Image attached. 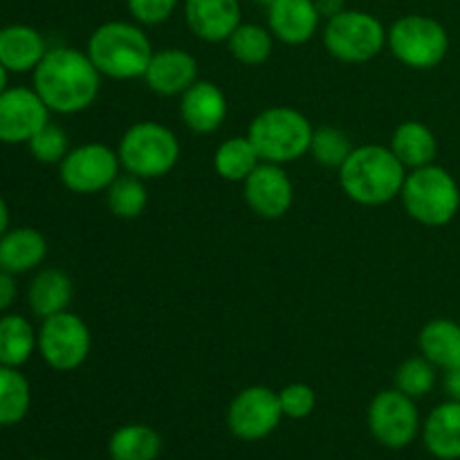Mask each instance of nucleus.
Listing matches in <instances>:
<instances>
[{
    "label": "nucleus",
    "mask_w": 460,
    "mask_h": 460,
    "mask_svg": "<svg viewBox=\"0 0 460 460\" xmlns=\"http://www.w3.org/2000/svg\"><path fill=\"white\" fill-rule=\"evenodd\" d=\"M31 88L39 93L49 112L76 115L97 102L102 75L90 61L88 52L58 45L48 49L39 67L31 72Z\"/></svg>",
    "instance_id": "1"
},
{
    "label": "nucleus",
    "mask_w": 460,
    "mask_h": 460,
    "mask_svg": "<svg viewBox=\"0 0 460 460\" xmlns=\"http://www.w3.org/2000/svg\"><path fill=\"white\" fill-rule=\"evenodd\" d=\"M407 173L409 171L389 146L364 144L353 148L340 166V184L358 205L382 207L400 196Z\"/></svg>",
    "instance_id": "2"
},
{
    "label": "nucleus",
    "mask_w": 460,
    "mask_h": 460,
    "mask_svg": "<svg viewBox=\"0 0 460 460\" xmlns=\"http://www.w3.org/2000/svg\"><path fill=\"white\" fill-rule=\"evenodd\" d=\"M88 57L99 75L115 81L144 79L153 45L139 22L108 21L88 39Z\"/></svg>",
    "instance_id": "3"
},
{
    "label": "nucleus",
    "mask_w": 460,
    "mask_h": 460,
    "mask_svg": "<svg viewBox=\"0 0 460 460\" xmlns=\"http://www.w3.org/2000/svg\"><path fill=\"white\" fill-rule=\"evenodd\" d=\"M313 133V124L304 112L296 108L272 106L254 117L247 137L254 144L261 162L286 166L310 153Z\"/></svg>",
    "instance_id": "4"
},
{
    "label": "nucleus",
    "mask_w": 460,
    "mask_h": 460,
    "mask_svg": "<svg viewBox=\"0 0 460 460\" xmlns=\"http://www.w3.org/2000/svg\"><path fill=\"white\" fill-rule=\"evenodd\" d=\"M404 211L425 227H445L460 209V189L454 175L438 164H427L407 173L400 191Z\"/></svg>",
    "instance_id": "5"
},
{
    "label": "nucleus",
    "mask_w": 460,
    "mask_h": 460,
    "mask_svg": "<svg viewBox=\"0 0 460 460\" xmlns=\"http://www.w3.org/2000/svg\"><path fill=\"white\" fill-rule=\"evenodd\" d=\"M117 155L121 169L135 178H164L178 166L180 142L173 130L160 121H137L121 135Z\"/></svg>",
    "instance_id": "6"
},
{
    "label": "nucleus",
    "mask_w": 460,
    "mask_h": 460,
    "mask_svg": "<svg viewBox=\"0 0 460 460\" xmlns=\"http://www.w3.org/2000/svg\"><path fill=\"white\" fill-rule=\"evenodd\" d=\"M386 45L402 66L411 70H431L447 57L449 34L436 18L407 13L386 30Z\"/></svg>",
    "instance_id": "7"
},
{
    "label": "nucleus",
    "mask_w": 460,
    "mask_h": 460,
    "mask_svg": "<svg viewBox=\"0 0 460 460\" xmlns=\"http://www.w3.org/2000/svg\"><path fill=\"white\" fill-rule=\"evenodd\" d=\"M328 54L341 63H368L386 48V30L373 13L344 9L323 27Z\"/></svg>",
    "instance_id": "8"
},
{
    "label": "nucleus",
    "mask_w": 460,
    "mask_h": 460,
    "mask_svg": "<svg viewBox=\"0 0 460 460\" xmlns=\"http://www.w3.org/2000/svg\"><path fill=\"white\" fill-rule=\"evenodd\" d=\"M93 349L90 328L79 314L63 310L48 319H40L39 355L49 368L70 373L84 367Z\"/></svg>",
    "instance_id": "9"
},
{
    "label": "nucleus",
    "mask_w": 460,
    "mask_h": 460,
    "mask_svg": "<svg viewBox=\"0 0 460 460\" xmlns=\"http://www.w3.org/2000/svg\"><path fill=\"white\" fill-rule=\"evenodd\" d=\"M121 162L117 151L99 142L81 144L70 148L58 164V178L63 187L79 196L102 193L119 178Z\"/></svg>",
    "instance_id": "10"
},
{
    "label": "nucleus",
    "mask_w": 460,
    "mask_h": 460,
    "mask_svg": "<svg viewBox=\"0 0 460 460\" xmlns=\"http://www.w3.org/2000/svg\"><path fill=\"white\" fill-rule=\"evenodd\" d=\"M367 422L373 438L389 449L409 447L420 431L416 402L398 389L380 391L371 400Z\"/></svg>",
    "instance_id": "11"
},
{
    "label": "nucleus",
    "mask_w": 460,
    "mask_h": 460,
    "mask_svg": "<svg viewBox=\"0 0 460 460\" xmlns=\"http://www.w3.org/2000/svg\"><path fill=\"white\" fill-rule=\"evenodd\" d=\"M283 409L277 391L268 386H247L232 400L227 411L229 431L238 440L256 443L263 440L281 425Z\"/></svg>",
    "instance_id": "12"
},
{
    "label": "nucleus",
    "mask_w": 460,
    "mask_h": 460,
    "mask_svg": "<svg viewBox=\"0 0 460 460\" xmlns=\"http://www.w3.org/2000/svg\"><path fill=\"white\" fill-rule=\"evenodd\" d=\"M45 124H49V108L34 88L9 85L0 94V144H27Z\"/></svg>",
    "instance_id": "13"
},
{
    "label": "nucleus",
    "mask_w": 460,
    "mask_h": 460,
    "mask_svg": "<svg viewBox=\"0 0 460 460\" xmlns=\"http://www.w3.org/2000/svg\"><path fill=\"white\" fill-rule=\"evenodd\" d=\"M243 198L256 216L279 220L290 211L295 202V187L281 164L261 162L243 182Z\"/></svg>",
    "instance_id": "14"
},
{
    "label": "nucleus",
    "mask_w": 460,
    "mask_h": 460,
    "mask_svg": "<svg viewBox=\"0 0 460 460\" xmlns=\"http://www.w3.org/2000/svg\"><path fill=\"white\" fill-rule=\"evenodd\" d=\"M189 31L205 43H223L243 22L238 0H184Z\"/></svg>",
    "instance_id": "15"
},
{
    "label": "nucleus",
    "mask_w": 460,
    "mask_h": 460,
    "mask_svg": "<svg viewBox=\"0 0 460 460\" xmlns=\"http://www.w3.org/2000/svg\"><path fill=\"white\" fill-rule=\"evenodd\" d=\"M148 90L160 97H178L198 81V61L191 52L180 48H166L153 52L151 63L144 72Z\"/></svg>",
    "instance_id": "16"
},
{
    "label": "nucleus",
    "mask_w": 460,
    "mask_h": 460,
    "mask_svg": "<svg viewBox=\"0 0 460 460\" xmlns=\"http://www.w3.org/2000/svg\"><path fill=\"white\" fill-rule=\"evenodd\" d=\"M229 115V103L223 90L211 81L198 79L187 93L180 94V117L196 135L216 133Z\"/></svg>",
    "instance_id": "17"
},
{
    "label": "nucleus",
    "mask_w": 460,
    "mask_h": 460,
    "mask_svg": "<svg viewBox=\"0 0 460 460\" xmlns=\"http://www.w3.org/2000/svg\"><path fill=\"white\" fill-rule=\"evenodd\" d=\"M322 22L314 0H272L268 4V30L286 45H304L314 39Z\"/></svg>",
    "instance_id": "18"
},
{
    "label": "nucleus",
    "mask_w": 460,
    "mask_h": 460,
    "mask_svg": "<svg viewBox=\"0 0 460 460\" xmlns=\"http://www.w3.org/2000/svg\"><path fill=\"white\" fill-rule=\"evenodd\" d=\"M48 49L43 34L36 27L22 22L0 27V63L9 75L34 72Z\"/></svg>",
    "instance_id": "19"
},
{
    "label": "nucleus",
    "mask_w": 460,
    "mask_h": 460,
    "mask_svg": "<svg viewBox=\"0 0 460 460\" xmlns=\"http://www.w3.org/2000/svg\"><path fill=\"white\" fill-rule=\"evenodd\" d=\"M48 256V241L34 227H9L0 236V270L13 274H27L39 270Z\"/></svg>",
    "instance_id": "20"
},
{
    "label": "nucleus",
    "mask_w": 460,
    "mask_h": 460,
    "mask_svg": "<svg viewBox=\"0 0 460 460\" xmlns=\"http://www.w3.org/2000/svg\"><path fill=\"white\" fill-rule=\"evenodd\" d=\"M72 301V279L58 268H43L27 286V305L31 314L48 319L67 310Z\"/></svg>",
    "instance_id": "21"
},
{
    "label": "nucleus",
    "mask_w": 460,
    "mask_h": 460,
    "mask_svg": "<svg viewBox=\"0 0 460 460\" xmlns=\"http://www.w3.org/2000/svg\"><path fill=\"white\" fill-rule=\"evenodd\" d=\"M422 440L431 456L438 460H460V402L438 404L422 425Z\"/></svg>",
    "instance_id": "22"
},
{
    "label": "nucleus",
    "mask_w": 460,
    "mask_h": 460,
    "mask_svg": "<svg viewBox=\"0 0 460 460\" xmlns=\"http://www.w3.org/2000/svg\"><path fill=\"white\" fill-rule=\"evenodd\" d=\"M389 148L402 162L404 169L413 171L420 169V166L434 164L436 155H438V139H436L434 130L429 126L422 124V121L409 119L402 121L394 130Z\"/></svg>",
    "instance_id": "23"
},
{
    "label": "nucleus",
    "mask_w": 460,
    "mask_h": 460,
    "mask_svg": "<svg viewBox=\"0 0 460 460\" xmlns=\"http://www.w3.org/2000/svg\"><path fill=\"white\" fill-rule=\"evenodd\" d=\"M418 349L422 358L436 368L452 371L460 367V323L452 319H431L418 335Z\"/></svg>",
    "instance_id": "24"
},
{
    "label": "nucleus",
    "mask_w": 460,
    "mask_h": 460,
    "mask_svg": "<svg viewBox=\"0 0 460 460\" xmlns=\"http://www.w3.org/2000/svg\"><path fill=\"white\" fill-rule=\"evenodd\" d=\"M39 350V331H34L30 319L16 313H4L0 317V364L21 368Z\"/></svg>",
    "instance_id": "25"
},
{
    "label": "nucleus",
    "mask_w": 460,
    "mask_h": 460,
    "mask_svg": "<svg viewBox=\"0 0 460 460\" xmlns=\"http://www.w3.org/2000/svg\"><path fill=\"white\" fill-rule=\"evenodd\" d=\"M162 436L148 425H124L111 436L108 454L112 460H157Z\"/></svg>",
    "instance_id": "26"
},
{
    "label": "nucleus",
    "mask_w": 460,
    "mask_h": 460,
    "mask_svg": "<svg viewBox=\"0 0 460 460\" xmlns=\"http://www.w3.org/2000/svg\"><path fill=\"white\" fill-rule=\"evenodd\" d=\"M261 164L254 144L247 135L225 139L214 153V169L227 182H245L247 175Z\"/></svg>",
    "instance_id": "27"
},
{
    "label": "nucleus",
    "mask_w": 460,
    "mask_h": 460,
    "mask_svg": "<svg viewBox=\"0 0 460 460\" xmlns=\"http://www.w3.org/2000/svg\"><path fill=\"white\" fill-rule=\"evenodd\" d=\"M31 404L30 380L21 368L0 364V427H13L27 416Z\"/></svg>",
    "instance_id": "28"
},
{
    "label": "nucleus",
    "mask_w": 460,
    "mask_h": 460,
    "mask_svg": "<svg viewBox=\"0 0 460 460\" xmlns=\"http://www.w3.org/2000/svg\"><path fill=\"white\" fill-rule=\"evenodd\" d=\"M232 57L243 66H263L274 49V36L268 27L256 22H241L227 39Z\"/></svg>",
    "instance_id": "29"
},
{
    "label": "nucleus",
    "mask_w": 460,
    "mask_h": 460,
    "mask_svg": "<svg viewBox=\"0 0 460 460\" xmlns=\"http://www.w3.org/2000/svg\"><path fill=\"white\" fill-rule=\"evenodd\" d=\"M106 198L112 214L124 220H133L142 216L148 205L146 184H144L142 178H135L130 173H119V178L106 189Z\"/></svg>",
    "instance_id": "30"
},
{
    "label": "nucleus",
    "mask_w": 460,
    "mask_h": 460,
    "mask_svg": "<svg viewBox=\"0 0 460 460\" xmlns=\"http://www.w3.org/2000/svg\"><path fill=\"white\" fill-rule=\"evenodd\" d=\"M350 153H353V144H350V137L344 130L332 128V126L314 128L313 142H310V155L314 157L317 164L326 166V169H340Z\"/></svg>",
    "instance_id": "31"
},
{
    "label": "nucleus",
    "mask_w": 460,
    "mask_h": 460,
    "mask_svg": "<svg viewBox=\"0 0 460 460\" xmlns=\"http://www.w3.org/2000/svg\"><path fill=\"white\" fill-rule=\"evenodd\" d=\"M436 386V367L427 358L404 359L395 371V389L402 391L409 398H422Z\"/></svg>",
    "instance_id": "32"
},
{
    "label": "nucleus",
    "mask_w": 460,
    "mask_h": 460,
    "mask_svg": "<svg viewBox=\"0 0 460 460\" xmlns=\"http://www.w3.org/2000/svg\"><path fill=\"white\" fill-rule=\"evenodd\" d=\"M27 148L40 164H61L63 157L70 153V137L61 126L49 121L27 142Z\"/></svg>",
    "instance_id": "33"
},
{
    "label": "nucleus",
    "mask_w": 460,
    "mask_h": 460,
    "mask_svg": "<svg viewBox=\"0 0 460 460\" xmlns=\"http://www.w3.org/2000/svg\"><path fill=\"white\" fill-rule=\"evenodd\" d=\"M279 402H281L283 416L292 418V420H304L317 407V394L313 386L304 385V382H295L279 391Z\"/></svg>",
    "instance_id": "34"
},
{
    "label": "nucleus",
    "mask_w": 460,
    "mask_h": 460,
    "mask_svg": "<svg viewBox=\"0 0 460 460\" xmlns=\"http://www.w3.org/2000/svg\"><path fill=\"white\" fill-rule=\"evenodd\" d=\"M180 0H126L130 16L142 27H155L169 21Z\"/></svg>",
    "instance_id": "35"
},
{
    "label": "nucleus",
    "mask_w": 460,
    "mask_h": 460,
    "mask_svg": "<svg viewBox=\"0 0 460 460\" xmlns=\"http://www.w3.org/2000/svg\"><path fill=\"white\" fill-rule=\"evenodd\" d=\"M18 296V283L16 277L4 270H0V313H7L13 304H16Z\"/></svg>",
    "instance_id": "36"
},
{
    "label": "nucleus",
    "mask_w": 460,
    "mask_h": 460,
    "mask_svg": "<svg viewBox=\"0 0 460 460\" xmlns=\"http://www.w3.org/2000/svg\"><path fill=\"white\" fill-rule=\"evenodd\" d=\"M445 391H447L449 398L460 402V367L445 371Z\"/></svg>",
    "instance_id": "37"
},
{
    "label": "nucleus",
    "mask_w": 460,
    "mask_h": 460,
    "mask_svg": "<svg viewBox=\"0 0 460 460\" xmlns=\"http://www.w3.org/2000/svg\"><path fill=\"white\" fill-rule=\"evenodd\" d=\"M314 4H317L322 18H332L346 9L344 0H314Z\"/></svg>",
    "instance_id": "38"
},
{
    "label": "nucleus",
    "mask_w": 460,
    "mask_h": 460,
    "mask_svg": "<svg viewBox=\"0 0 460 460\" xmlns=\"http://www.w3.org/2000/svg\"><path fill=\"white\" fill-rule=\"evenodd\" d=\"M7 229H9V207H7V200L3 198V193H0V236H3Z\"/></svg>",
    "instance_id": "39"
},
{
    "label": "nucleus",
    "mask_w": 460,
    "mask_h": 460,
    "mask_svg": "<svg viewBox=\"0 0 460 460\" xmlns=\"http://www.w3.org/2000/svg\"><path fill=\"white\" fill-rule=\"evenodd\" d=\"M9 88V72L4 70L3 63H0V94Z\"/></svg>",
    "instance_id": "40"
},
{
    "label": "nucleus",
    "mask_w": 460,
    "mask_h": 460,
    "mask_svg": "<svg viewBox=\"0 0 460 460\" xmlns=\"http://www.w3.org/2000/svg\"><path fill=\"white\" fill-rule=\"evenodd\" d=\"M259 3H261V4H265V7H268V4L272 3V0H259Z\"/></svg>",
    "instance_id": "41"
},
{
    "label": "nucleus",
    "mask_w": 460,
    "mask_h": 460,
    "mask_svg": "<svg viewBox=\"0 0 460 460\" xmlns=\"http://www.w3.org/2000/svg\"><path fill=\"white\" fill-rule=\"evenodd\" d=\"M39 460H40V458H39Z\"/></svg>",
    "instance_id": "42"
}]
</instances>
